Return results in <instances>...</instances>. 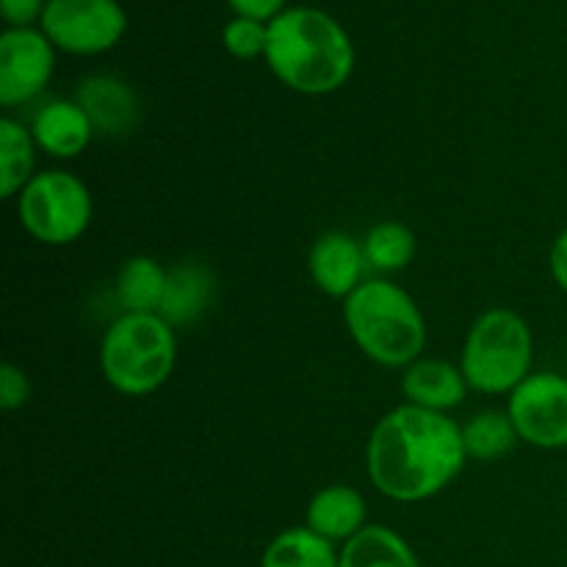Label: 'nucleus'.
<instances>
[{"label":"nucleus","mask_w":567,"mask_h":567,"mask_svg":"<svg viewBox=\"0 0 567 567\" xmlns=\"http://www.w3.org/2000/svg\"><path fill=\"white\" fill-rule=\"evenodd\" d=\"M236 17H249V20L271 22L277 14L286 11V0H227Z\"/></svg>","instance_id":"393cba45"},{"label":"nucleus","mask_w":567,"mask_h":567,"mask_svg":"<svg viewBox=\"0 0 567 567\" xmlns=\"http://www.w3.org/2000/svg\"><path fill=\"white\" fill-rule=\"evenodd\" d=\"M341 551L308 526L286 529L266 546L260 567H338Z\"/></svg>","instance_id":"a211bd4d"},{"label":"nucleus","mask_w":567,"mask_h":567,"mask_svg":"<svg viewBox=\"0 0 567 567\" xmlns=\"http://www.w3.org/2000/svg\"><path fill=\"white\" fill-rule=\"evenodd\" d=\"M39 28L55 50L97 55L120 44L127 14L120 0H48Z\"/></svg>","instance_id":"0eeeda50"},{"label":"nucleus","mask_w":567,"mask_h":567,"mask_svg":"<svg viewBox=\"0 0 567 567\" xmlns=\"http://www.w3.org/2000/svg\"><path fill=\"white\" fill-rule=\"evenodd\" d=\"M37 150L31 131L9 116L0 120V194L3 199L14 197L33 181Z\"/></svg>","instance_id":"6ab92c4d"},{"label":"nucleus","mask_w":567,"mask_h":567,"mask_svg":"<svg viewBox=\"0 0 567 567\" xmlns=\"http://www.w3.org/2000/svg\"><path fill=\"white\" fill-rule=\"evenodd\" d=\"M363 244L354 241L349 233L330 230L316 238L308 258V271L321 293L332 299H347L363 286L365 271Z\"/></svg>","instance_id":"9d476101"},{"label":"nucleus","mask_w":567,"mask_h":567,"mask_svg":"<svg viewBox=\"0 0 567 567\" xmlns=\"http://www.w3.org/2000/svg\"><path fill=\"white\" fill-rule=\"evenodd\" d=\"M75 103L86 111L94 133L125 136L138 127L142 105L136 92L116 75H92L78 86Z\"/></svg>","instance_id":"9b49d317"},{"label":"nucleus","mask_w":567,"mask_h":567,"mask_svg":"<svg viewBox=\"0 0 567 567\" xmlns=\"http://www.w3.org/2000/svg\"><path fill=\"white\" fill-rule=\"evenodd\" d=\"M266 64L299 94H330L354 72V44L341 22L313 6H288L269 22Z\"/></svg>","instance_id":"f03ea898"},{"label":"nucleus","mask_w":567,"mask_h":567,"mask_svg":"<svg viewBox=\"0 0 567 567\" xmlns=\"http://www.w3.org/2000/svg\"><path fill=\"white\" fill-rule=\"evenodd\" d=\"M535 338L515 310L493 308L482 313L465 338L460 371L471 391L502 396L513 393L532 374Z\"/></svg>","instance_id":"39448f33"},{"label":"nucleus","mask_w":567,"mask_h":567,"mask_svg":"<svg viewBox=\"0 0 567 567\" xmlns=\"http://www.w3.org/2000/svg\"><path fill=\"white\" fill-rule=\"evenodd\" d=\"M92 192L86 183L64 169L33 175L17 203V214L28 236L48 247L78 241L92 225Z\"/></svg>","instance_id":"423d86ee"},{"label":"nucleus","mask_w":567,"mask_h":567,"mask_svg":"<svg viewBox=\"0 0 567 567\" xmlns=\"http://www.w3.org/2000/svg\"><path fill=\"white\" fill-rule=\"evenodd\" d=\"M365 264L377 271H402L415 258V236L399 221H380L363 238Z\"/></svg>","instance_id":"412c9836"},{"label":"nucleus","mask_w":567,"mask_h":567,"mask_svg":"<svg viewBox=\"0 0 567 567\" xmlns=\"http://www.w3.org/2000/svg\"><path fill=\"white\" fill-rule=\"evenodd\" d=\"M338 567H421L404 537L388 526H365L360 535L343 543Z\"/></svg>","instance_id":"dca6fc26"},{"label":"nucleus","mask_w":567,"mask_h":567,"mask_svg":"<svg viewBox=\"0 0 567 567\" xmlns=\"http://www.w3.org/2000/svg\"><path fill=\"white\" fill-rule=\"evenodd\" d=\"M221 44L236 59H260V55H266V44H269V22L233 17L221 31Z\"/></svg>","instance_id":"4be33fe9"},{"label":"nucleus","mask_w":567,"mask_h":567,"mask_svg":"<svg viewBox=\"0 0 567 567\" xmlns=\"http://www.w3.org/2000/svg\"><path fill=\"white\" fill-rule=\"evenodd\" d=\"M177 363L175 327L158 313H122L100 343V371L122 396H150Z\"/></svg>","instance_id":"20e7f679"},{"label":"nucleus","mask_w":567,"mask_h":567,"mask_svg":"<svg viewBox=\"0 0 567 567\" xmlns=\"http://www.w3.org/2000/svg\"><path fill=\"white\" fill-rule=\"evenodd\" d=\"M33 142L53 158H78L94 136V125L75 100H53L33 116Z\"/></svg>","instance_id":"4468645a"},{"label":"nucleus","mask_w":567,"mask_h":567,"mask_svg":"<svg viewBox=\"0 0 567 567\" xmlns=\"http://www.w3.org/2000/svg\"><path fill=\"white\" fill-rule=\"evenodd\" d=\"M509 419L518 437L535 449H567V377L554 371L529 374L509 393Z\"/></svg>","instance_id":"6e6552de"},{"label":"nucleus","mask_w":567,"mask_h":567,"mask_svg":"<svg viewBox=\"0 0 567 567\" xmlns=\"http://www.w3.org/2000/svg\"><path fill=\"white\" fill-rule=\"evenodd\" d=\"M53 70L55 48L42 28H6L0 37V103L6 109L39 97Z\"/></svg>","instance_id":"1a4fd4ad"},{"label":"nucleus","mask_w":567,"mask_h":567,"mask_svg":"<svg viewBox=\"0 0 567 567\" xmlns=\"http://www.w3.org/2000/svg\"><path fill=\"white\" fill-rule=\"evenodd\" d=\"M214 275L203 264H177L166 275V293L158 316L172 327L203 319L214 299Z\"/></svg>","instance_id":"2eb2a0df"},{"label":"nucleus","mask_w":567,"mask_h":567,"mask_svg":"<svg viewBox=\"0 0 567 567\" xmlns=\"http://www.w3.org/2000/svg\"><path fill=\"white\" fill-rule=\"evenodd\" d=\"M48 0H0V14L9 28H33V22H42Z\"/></svg>","instance_id":"b1692460"},{"label":"nucleus","mask_w":567,"mask_h":567,"mask_svg":"<svg viewBox=\"0 0 567 567\" xmlns=\"http://www.w3.org/2000/svg\"><path fill=\"white\" fill-rule=\"evenodd\" d=\"M518 430H515L509 413L502 410H485L476 413L468 424L463 426V446L471 460L480 463H498L518 446Z\"/></svg>","instance_id":"aec40b11"},{"label":"nucleus","mask_w":567,"mask_h":567,"mask_svg":"<svg viewBox=\"0 0 567 567\" xmlns=\"http://www.w3.org/2000/svg\"><path fill=\"white\" fill-rule=\"evenodd\" d=\"M402 391L408 396V404L432 410V413H449L465 402L468 382H465L460 365L446 363V360L419 358L404 369Z\"/></svg>","instance_id":"f8f14e48"},{"label":"nucleus","mask_w":567,"mask_h":567,"mask_svg":"<svg viewBox=\"0 0 567 567\" xmlns=\"http://www.w3.org/2000/svg\"><path fill=\"white\" fill-rule=\"evenodd\" d=\"M31 399V380L25 371L14 363L0 365V408L20 410Z\"/></svg>","instance_id":"5701e85b"},{"label":"nucleus","mask_w":567,"mask_h":567,"mask_svg":"<svg viewBox=\"0 0 567 567\" xmlns=\"http://www.w3.org/2000/svg\"><path fill=\"white\" fill-rule=\"evenodd\" d=\"M548 264H551L554 282H557V286L567 293V227H563V233L554 238L551 258H548Z\"/></svg>","instance_id":"a878e982"},{"label":"nucleus","mask_w":567,"mask_h":567,"mask_svg":"<svg viewBox=\"0 0 567 567\" xmlns=\"http://www.w3.org/2000/svg\"><path fill=\"white\" fill-rule=\"evenodd\" d=\"M166 275L158 260L133 255L116 275V299L125 313H158L166 293Z\"/></svg>","instance_id":"f3484780"},{"label":"nucleus","mask_w":567,"mask_h":567,"mask_svg":"<svg viewBox=\"0 0 567 567\" xmlns=\"http://www.w3.org/2000/svg\"><path fill=\"white\" fill-rule=\"evenodd\" d=\"M463 426L446 413L399 404L377 421L365 446V471L382 496L402 504L446 491L465 468Z\"/></svg>","instance_id":"f257e3e1"},{"label":"nucleus","mask_w":567,"mask_h":567,"mask_svg":"<svg viewBox=\"0 0 567 567\" xmlns=\"http://www.w3.org/2000/svg\"><path fill=\"white\" fill-rule=\"evenodd\" d=\"M365 515L369 509L363 493L349 485H330L310 498L305 526L336 546V543H349L365 529Z\"/></svg>","instance_id":"ddd939ff"},{"label":"nucleus","mask_w":567,"mask_h":567,"mask_svg":"<svg viewBox=\"0 0 567 567\" xmlns=\"http://www.w3.org/2000/svg\"><path fill=\"white\" fill-rule=\"evenodd\" d=\"M343 321L360 352L385 369H408L426 347L424 313L391 280H365L352 297L343 299Z\"/></svg>","instance_id":"7ed1b4c3"}]
</instances>
